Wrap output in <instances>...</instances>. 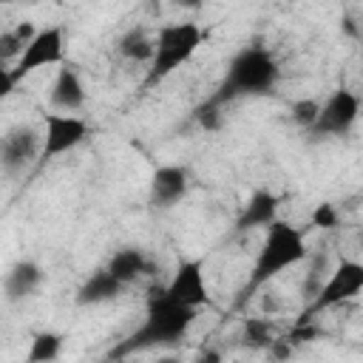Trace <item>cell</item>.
Returning <instances> with one entry per match:
<instances>
[{"label": "cell", "mask_w": 363, "mask_h": 363, "mask_svg": "<svg viewBox=\"0 0 363 363\" xmlns=\"http://www.w3.org/2000/svg\"><path fill=\"white\" fill-rule=\"evenodd\" d=\"M37 156H43V130L34 125H14L0 142V167L6 176L23 173Z\"/></svg>", "instance_id": "cell-9"}, {"label": "cell", "mask_w": 363, "mask_h": 363, "mask_svg": "<svg viewBox=\"0 0 363 363\" xmlns=\"http://www.w3.org/2000/svg\"><path fill=\"white\" fill-rule=\"evenodd\" d=\"M278 207H281V199L269 190H255L247 204L241 207V216H238V230L247 233V230H255V227H272L278 218Z\"/></svg>", "instance_id": "cell-13"}, {"label": "cell", "mask_w": 363, "mask_h": 363, "mask_svg": "<svg viewBox=\"0 0 363 363\" xmlns=\"http://www.w3.org/2000/svg\"><path fill=\"white\" fill-rule=\"evenodd\" d=\"M119 363H125V360H119Z\"/></svg>", "instance_id": "cell-28"}, {"label": "cell", "mask_w": 363, "mask_h": 363, "mask_svg": "<svg viewBox=\"0 0 363 363\" xmlns=\"http://www.w3.org/2000/svg\"><path fill=\"white\" fill-rule=\"evenodd\" d=\"M306 258H309L306 235L298 227L286 224V221H275L272 227H267V235H264L261 250L252 261V272H250V281L244 286V295L267 286L284 269H289V267H295Z\"/></svg>", "instance_id": "cell-3"}, {"label": "cell", "mask_w": 363, "mask_h": 363, "mask_svg": "<svg viewBox=\"0 0 363 363\" xmlns=\"http://www.w3.org/2000/svg\"><path fill=\"white\" fill-rule=\"evenodd\" d=\"M62 352V337L57 332H40L31 337L28 363H54Z\"/></svg>", "instance_id": "cell-19"}, {"label": "cell", "mask_w": 363, "mask_h": 363, "mask_svg": "<svg viewBox=\"0 0 363 363\" xmlns=\"http://www.w3.org/2000/svg\"><path fill=\"white\" fill-rule=\"evenodd\" d=\"M105 267H108V272H111L122 286H128V284H133L136 278H142V275L150 272V258H147L139 247H122V250H116V252L111 255V261H108Z\"/></svg>", "instance_id": "cell-16"}, {"label": "cell", "mask_w": 363, "mask_h": 363, "mask_svg": "<svg viewBox=\"0 0 363 363\" xmlns=\"http://www.w3.org/2000/svg\"><path fill=\"white\" fill-rule=\"evenodd\" d=\"M85 85H82V77L79 71L71 65V62H62L57 68V77L51 82V105H54V113H77L85 108Z\"/></svg>", "instance_id": "cell-12"}, {"label": "cell", "mask_w": 363, "mask_h": 363, "mask_svg": "<svg viewBox=\"0 0 363 363\" xmlns=\"http://www.w3.org/2000/svg\"><path fill=\"white\" fill-rule=\"evenodd\" d=\"M196 320V309L179 306L170 298L162 295V289L147 301V312L142 318V323L111 352V360H125L136 352H150V349H164V346H176L187 337L190 326Z\"/></svg>", "instance_id": "cell-1"}, {"label": "cell", "mask_w": 363, "mask_h": 363, "mask_svg": "<svg viewBox=\"0 0 363 363\" xmlns=\"http://www.w3.org/2000/svg\"><path fill=\"white\" fill-rule=\"evenodd\" d=\"M204 43V31L199 23L190 20H176V23H164L156 37H153V60L147 65V85H156L162 79H167L173 71H179L182 65H187L193 60V54L201 48Z\"/></svg>", "instance_id": "cell-4"}, {"label": "cell", "mask_w": 363, "mask_h": 363, "mask_svg": "<svg viewBox=\"0 0 363 363\" xmlns=\"http://www.w3.org/2000/svg\"><path fill=\"white\" fill-rule=\"evenodd\" d=\"M312 224L320 227V230H332V227H337V224H340V213H337V207H335V204H318V207L312 210Z\"/></svg>", "instance_id": "cell-24"}, {"label": "cell", "mask_w": 363, "mask_h": 363, "mask_svg": "<svg viewBox=\"0 0 363 363\" xmlns=\"http://www.w3.org/2000/svg\"><path fill=\"white\" fill-rule=\"evenodd\" d=\"M360 250H363V233H360Z\"/></svg>", "instance_id": "cell-27"}, {"label": "cell", "mask_w": 363, "mask_h": 363, "mask_svg": "<svg viewBox=\"0 0 363 363\" xmlns=\"http://www.w3.org/2000/svg\"><path fill=\"white\" fill-rule=\"evenodd\" d=\"M196 363H221V354L216 352V349H207L204 354H199V360Z\"/></svg>", "instance_id": "cell-25"}, {"label": "cell", "mask_w": 363, "mask_h": 363, "mask_svg": "<svg viewBox=\"0 0 363 363\" xmlns=\"http://www.w3.org/2000/svg\"><path fill=\"white\" fill-rule=\"evenodd\" d=\"M43 278H45V272H43V267H40L37 261H17V264L6 272V278H3L6 301H9V303H17V301L34 295V292L40 289Z\"/></svg>", "instance_id": "cell-14"}, {"label": "cell", "mask_w": 363, "mask_h": 363, "mask_svg": "<svg viewBox=\"0 0 363 363\" xmlns=\"http://www.w3.org/2000/svg\"><path fill=\"white\" fill-rule=\"evenodd\" d=\"M329 272H332V269H329L326 255L312 258V267H309V272H306V278H303V298H306V301H312V298L320 292V286H323V281H326Z\"/></svg>", "instance_id": "cell-21"}, {"label": "cell", "mask_w": 363, "mask_h": 363, "mask_svg": "<svg viewBox=\"0 0 363 363\" xmlns=\"http://www.w3.org/2000/svg\"><path fill=\"white\" fill-rule=\"evenodd\" d=\"M190 190V173L182 164H159L150 176V187H147V199L153 207H176Z\"/></svg>", "instance_id": "cell-11"}, {"label": "cell", "mask_w": 363, "mask_h": 363, "mask_svg": "<svg viewBox=\"0 0 363 363\" xmlns=\"http://www.w3.org/2000/svg\"><path fill=\"white\" fill-rule=\"evenodd\" d=\"M196 122H199V128H204V130H221V125H224V113H221V102H216L213 96L210 99H204L199 108H196Z\"/></svg>", "instance_id": "cell-23"}, {"label": "cell", "mask_w": 363, "mask_h": 363, "mask_svg": "<svg viewBox=\"0 0 363 363\" xmlns=\"http://www.w3.org/2000/svg\"><path fill=\"white\" fill-rule=\"evenodd\" d=\"M162 295L170 298L179 306H187V309H196L199 312L210 301L201 261H182L176 267V272L170 275V281L162 286Z\"/></svg>", "instance_id": "cell-10"}, {"label": "cell", "mask_w": 363, "mask_h": 363, "mask_svg": "<svg viewBox=\"0 0 363 363\" xmlns=\"http://www.w3.org/2000/svg\"><path fill=\"white\" fill-rule=\"evenodd\" d=\"M116 51H119L125 60H130V62H145V65H150V60H153V37H150L145 28H128V31L119 37Z\"/></svg>", "instance_id": "cell-17"}, {"label": "cell", "mask_w": 363, "mask_h": 363, "mask_svg": "<svg viewBox=\"0 0 363 363\" xmlns=\"http://www.w3.org/2000/svg\"><path fill=\"white\" fill-rule=\"evenodd\" d=\"M153 363H182V360L173 357V354H164V357H159V360H153Z\"/></svg>", "instance_id": "cell-26"}, {"label": "cell", "mask_w": 363, "mask_h": 363, "mask_svg": "<svg viewBox=\"0 0 363 363\" xmlns=\"http://www.w3.org/2000/svg\"><path fill=\"white\" fill-rule=\"evenodd\" d=\"M363 292V261H354V258H343L332 267V272L326 275L320 292L309 301V312L306 315H315V312H326V309H335L340 303H349L354 301L357 295Z\"/></svg>", "instance_id": "cell-6"}, {"label": "cell", "mask_w": 363, "mask_h": 363, "mask_svg": "<svg viewBox=\"0 0 363 363\" xmlns=\"http://www.w3.org/2000/svg\"><path fill=\"white\" fill-rule=\"evenodd\" d=\"M37 34V28L31 23H17L14 28H3L0 31V60L3 62H17V57L23 54V48L31 43V37Z\"/></svg>", "instance_id": "cell-18"}, {"label": "cell", "mask_w": 363, "mask_h": 363, "mask_svg": "<svg viewBox=\"0 0 363 363\" xmlns=\"http://www.w3.org/2000/svg\"><path fill=\"white\" fill-rule=\"evenodd\" d=\"M278 79H281L278 60L264 45H247L230 60L227 74L218 91L213 94V99L224 105L238 96H261L269 94L278 85Z\"/></svg>", "instance_id": "cell-2"}, {"label": "cell", "mask_w": 363, "mask_h": 363, "mask_svg": "<svg viewBox=\"0 0 363 363\" xmlns=\"http://www.w3.org/2000/svg\"><path fill=\"white\" fill-rule=\"evenodd\" d=\"M241 340H244V346H250V349H269L278 337H275V329H272V323H269L267 318H250V320L244 323Z\"/></svg>", "instance_id": "cell-20"}, {"label": "cell", "mask_w": 363, "mask_h": 363, "mask_svg": "<svg viewBox=\"0 0 363 363\" xmlns=\"http://www.w3.org/2000/svg\"><path fill=\"white\" fill-rule=\"evenodd\" d=\"M363 113V99L352 88H337L320 102L318 122L312 125V133L318 136H346Z\"/></svg>", "instance_id": "cell-7"}, {"label": "cell", "mask_w": 363, "mask_h": 363, "mask_svg": "<svg viewBox=\"0 0 363 363\" xmlns=\"http://www.w3.org/2000/svg\"><path fill=\"white\" fill-rule=\"evenodd\" d=\"M122 289H125V286L108 272V267H102V269L91 272V275L82 281V286H79V292H77V303H79V306H99V303H108V301L119 298Z\"/></svg>", "instance_id": "cell-15"}, {"label": "cell", "mask_w": 363, "mask_h": 363, "mask_svg": "<svg viewBox=\"0 0 363 363\" xmlns=\"http://www.w3.org/2000/svg\"><path fill=\"white\" fill-rule=\"evenodd\" d=\"M318 113H320V102H318V99H312V96L295 99V102H292V108H289L292 122H295V125H301V128H306V130H312V125L318 122Z\"/></svg>", "instance_id": "cell-22"}, {"label": "cell", "mask_w": 363, "mask_h": 363, "mask_svg": "<svg viewBox=\"0 0 363 363\" xmlns=\"http://www.w3.org/2000/svg\"><path fill=\"white\" fill-rule=\"evenodd\" d=\"M62 62H65V31L60 26L37 28L31 43L17 57V62L3 71L6 74V91H11V85L23 77H28L45 65H62Z\"/></svg>", "instance_id": "cell-5"}, {"label": "cell", "mask_w": 363, "mask_h": 363, "mask_svg": "<svg viewBox=\"0 0 363 363\" xmlns=\"http://www.w3.org/2000/svg\"><path fill=\"white\" fill-rule=\"evenodd\" d=\"M88 136V122L77 113H45L43 119V162L57 159L77 145H82Z\"/></svg>", "instance_id": "cell-8"}]
</instances>
